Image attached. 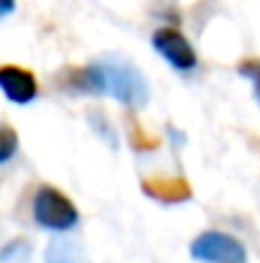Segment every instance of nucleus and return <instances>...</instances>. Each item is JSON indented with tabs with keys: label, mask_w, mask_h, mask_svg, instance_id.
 I'll return each instance as SVG.
<instances>
[{
	"label": "nucleus",
	"mask_w": 260,
	"mask_h": 263,
	"mask_svg": "<svg viewBox=\"0 0 260 263\" xmlns=\"http://www.w3.org/2000/svg\"><path fill=\"white\" fill-rule=\"evenodd\" d=\"M105 80V95H112L117 102L125 105H143L148 100V85L143 74L125 59H105L97 62Z\"/></svg>",
	"instance_id": "f257e3e1"
},
{
	"label": "nucleus",
	"mask_w": 260,
	"mask_h": 263,
	"mask_svg": "<svg viewBox=\"0 0 260 263\" xmlns=\"http://www.w3.org/2000/svg\"><path fill=\"white\" fill-rule=\"evenodd\" d=\"M33 220L46 230L67 233L79 222V210L64 192L44 184V186H38V192L33 197Z\"/></svg>",
	"instance_id": "f03ea898"
},
{
	"label": "nucleus",
	"mask_w": 260,
	"mask_h": 263,
	"mask_svg": "<svg viewBox=\"0 0 260 263\" xmlns=\"http://www.w3.org/2000/svg\"><path fill=\"white\" fill-rule=\"evenodd\" d=\"M191 256L196 261L204 263H245L248 261V251L245 246L227 233L219 230H207L202 235H196L191 240Z\"/></svg>",
	"instance_id": "7ed1b4c3"
},
{
	"label": "nucleus",
	"mask_w": 260,
	"mask_h": 263,
	"mask_svg": "<svg viewBox=\"0 0 260 263\" xmlns=\"http://www.w3.org/2000/svg\"><path fill=\"white\" fill-rule=\"evenodd\" d=\"M151 44H153V49L171 64L173 69H178V72H191L199 64V57H196L191 41L178 28H173V26H164V28L153 31Z\"/></svg>",
	"instance_id": "20e7f679"
},
{
	"label": "nucleus",
	"mask_w": 260,
	"mask_h": 263,
	"mask_svg": "<svg viewBox=\"0 0 260 263\" xmlns=\"http://www.w3.org/2000/svg\"><path fill=\"white\" fill-rule=\"evenodd\" d=\"M0 89L10 102L28 105L38 95V82L28 69L15 67V64H3L0 67Z\"/></svg>",
	"instance_id": "39448f33"
},
{
	"label": "nucleus",
	"mask_w": 260,
	"mask_h": 263,
	"mask_svg": "<svg viewBox=\"0 0 260 263\" xmlns=\"http://www.w3.org/2000/svg\"><path fill=\"white\" fill-rule=\"evenodd\" d=\"M64 74V87L69 92H89V95H99L105 92V80H102V69L99 64H89V67H72Z\"/></svg>",
	"instance_id": "423d86ee"
},
{
	"label": "nucleus",
	"mask_w": 260,
	"mask_h": 263,
	"mask_svg": "<svg viewBox=\"0 0 260 263\" xmlns=\"http://www.w3.org/2000/svg\"><path fill=\"white\" fill-rule=\"evenodd\" d=\"M46 263H89L87 256L69 240H54L46 248Z\"/></svg>",
	"instance_id": "0eeeda50"
},
{
	"label": "nucleus",
	"mask_w": 260,
	"mask_h": 263,
	"mask_svg": "<svg viewBox=\"0 0 260 263\" xmlns=\"http://www.w3.org/2000/svg\"><path fill=\"white\" fill-rule=\"evenodd\" d=\"M148 194L161 202H184L189 197V189L184 181H158L156 192H148Z\"/></svg>",
	"instance_id": "6e6552de"
},
{
	"label": "nucleus",
	"mask_w": 260,
	"mask_h": 263,
	"mask_svg": "<svg viewBox=\"0 0 260 263\" xmlns=\"http://www.w3.org/2000/svg\"><path fill=\"white\" fill-rule=\"evenodd\" d=\"M18 151V133L10 125H0V164L10 161Z\"/></svg>",
	"instance_id": "1a4fd4ad"
},
{
	"label": "nucleus",
	"mask_w": 260,
	"mask_h": 263,
	"mask_svg": "<svg viewBox=\"0 0 260 263\" xmlns=\"http://www.w3.org/2000/svg\"><path fill=\"white\" fill-rule=\"evenodd\" d=\"M237 72L245 77V80H250L253 82V89H255V97H258L260 102V59H243L240 64H237Z\"/></svg>",
	"instance_id": "9d476101"
},
{
	"label": "nucleus",
	"mask_w": 260,
	"mask_h": 263,
	"mask_svg": "<svg viewBox=\"0 0 260 263\" xmlns=\"http://www.w3.org/2000/svg\"><path fill=\"white\" fill-rule=\"evenodd\" d=\"M26 253H28V246L23 240H15V243H10V246H5L0 251V263L10 261V258H23Z\"/></svg>",
	"instance_id": "9b49d317"
},
{
	"label": "nucleus",
	"mask_w": 260,
	"mask_h": 263,
	"mask_svg": "<svg viewBox=\"0 0 260 263\" xmlns=\"http://www.w3.org/2000/svg\"><path fill=\"white\" fill-rule=\"evenodd\" d=\"M15 10V0H0V18L10 15Z\"/></svg>",
	"instance_id": "f8f14e48"
}]
</instances>
